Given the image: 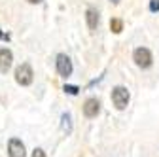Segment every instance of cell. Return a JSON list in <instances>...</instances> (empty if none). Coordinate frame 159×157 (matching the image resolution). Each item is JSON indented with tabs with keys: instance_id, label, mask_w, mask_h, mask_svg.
Instances as JSON below:
<instances>
[{
	"instance_id": "1",
	"label": "cell",
	"mask_w": 159,
	"mask_h": 157,
	"mask_svg": "<svg viewBox=\"0 0 159 157\" xmlns=\"http://www.w3.org/2000/svg\"><path fill=\"white\" fill-rule=\"evenodd\" d=\"M112 102L117 110H125L129 104V91L123 85H117L112 89Z\"/></svg>"
},
{
	"instance_id": "2",
	"label": "cell",
	"mask_w": 159,
	"mask_h": 157,
	"mask_svg": "<svg viewBox=\"0 0 159 157\" xmlns=\"http://www.w3.org/2000/svg\"><path fill=\"white\" fill-rule=\"evenodd\" d=\"M133 61L136 63V66H140V68H150L152 63H153V59H152V53L148 47H136L133 51Z\"/></svg>"
},
{
	"instance_id": "3",
	"label": "cell",
	"mask_w": 159,
	"mask_h": 157,
	"mask_svg": "<svg viewBox=\"0 0 159 157\" xmlns=\"http://www.w3.org/2000/svg\"><path fill=\"white\" fill-rule=\"evenodd\" d=\"M32 80H34V72H32V68H30L29 63L17 66V70H15V82L19 85H30Z\"/></svg>"
},
{
	"instance_id": "4",
	"label": "cell",
	"mask_w": 159,
	"mask_h": 157,
	"mask_svg": "<svg viewBox=\"0 0 159 157\" xmlns=\"http://www.w3.org/2000/svg\"><path fill=\"white\" fill-rule=\"evenodd\" d=\"M57 72L63 78H68L72 74V61H70L68 55H65V53L57 55Z\"/></svg>"
},
{
	"instance_id": "5",
	"label": "cell",
	"mask_w": 159,
	"mask_h": 157,
	"mask_svg": "<svg viewBox=\"0 0 159 157\" xmlns=\"http://www.w3.org/2000/svg\"><path fill=\"white\" fill-rule=\"evenodd\" d=\"M8 155L10 157H25V144L19 138H10V142H8Z\"/></svg>"
},
{
	"instance_id": "6",
	"label": "cell",
	"mask_w": 159,
	"mask_h": 157,
	"mask_svg": "<svg viewBox=\"0 0 159 157\" xmlns=\"http://www.w3.org/2000/svg\"><path fill=\"white\" fill-rule=\"evenodd\" d=\"M98 112H101V102L97 99H87L84 104V115L85 117H97Z\"/></svg>"
},
{
	"instance_id": "7",
	"label": "cell",
	"mask_w": 159,
	"mask_h": 157,
	"mask_svg": "<svg viewBox=\"0 0 159 157\" xmlns=\"http://www.w3.org/2000/svg\"><path fill=\"white\" fill-rule=\"evenodd\" d=\"M11 61H13L11 51L6 49V47H2V49H0V72L6 74V72L11 68Z\"/></svg>"
},
{
	"instance_id": "8",
	"label": "cell",
	"mask_w": 159,
	"mask_h": 157,
	"mask_svg": "<svg viewBox=\"0 0 159 157\" xmlns=\"http://www.w3.org/2000/svg\"><path fill=\"white\" fill-rule=\"evenodd\" d=\"M85 19H87V27H89L91 30H95V29L98 27V11H97L95 8H89V10L85 11Z\"/></svg>"
},
{
	"instance_id": "9",
	"label": "cell",
	"mask_w": 159,
	"mask_h": 157,
	"mask_svg": "<svg viewBox=\"0 0 159 157\" xmlns=\"http://www.w3.org/2000/svg\"><path fill=\"white\" fill-rule=\"evenodd\" d=\"M61 127H63V131L66 132V134H70L72 132V117H70V114H63L61 115Z\"/></svg>"
},
{
	"instance_id": "10",
	"label": "cell",
	"mask_w": 159,
	"mask_h": 157,
	"mask_svg": "<svg viewBox=\"0 0 159 157\" xmlns=\"http://www.w3.org/2000/svg\"><path fill=\"white\" fill-rule=\"evenodd\" d=\"M110 29H112V32L119 34L123 30V21H121V19H112V21H110Z\"/></svg>"
},
{
	"instance_id": "11",
	"label": "cell",
	"mask_w": 159,
	"mask_h": 157,
	"mask_svg": "<svg viewBox=\"0 0 159 157\" xmlns=\"http://www.w3.org/2000/svg\"><path fill=\"white\" fill-rule=\"evenodd\" d=\"M65 91H66L68 95H78V91H80V89H78L76 85H65Z\"/></svg>"
},
{
	"instance_id": "12",
	"label": "cell",
	"mask_w": 159,
	"mask_h": 157,
	"mask_svg": "<svg viewBox=\"0 0 159 157\" xmlns=\"http://www.w3.org/2000/svg\"><path fill=\"white\" fill-rule=\"evenodd\" d=\"M150 11H159V0H150Z\"/></svg>"
},
{
	"instance_id": "13",
	"label": "cell",
	"mask_w": 159,
	"mask_h": 157,
	"mask_svg": "<svg viewBox=\"0 0 159 157\" xmlns=\"http://www.w3.org/2000/svg\"><path fill=\"white\" fill-rule=\"evenodd\" d=\"M32 157H46V153H44L42 148H36V150L32 151Z\"/></svg>"
},
{
	"instance_id": "14",
	"label": "cell",
	"mask_w": 159,
	"mask_h": 157,
	"mask_svg": "<svg viewBox=\"0 0 159 157\" xmlns=\"http://www.w3.org/2000/svg\"><path fill=\"white\" fill-rule=\"evenodd\" d=\"M0 40H10V36H8V34H2V32H0Z\"/></svg>"
},
{
	"instance_id": "15",
	"label": "cell",
	"mask_w": 159,
	"mask_h": 157,
	"mask_svg": "<svg viewBox=\"0 0 159 157\" xmlns=\"http://www.w3.org/2000/svg\"><path fill=\"white\" fill-rule=\"evenodd\" d=\"M27 2H30V4H40L42 0H27Z\"/></svg>"
},
{
	"instance_id": "16",
	"label": "cell",
	"mask_w": 159,
	"mask_h": 157,
	"mask_svg": "<svg viewBox=\"0 0 159 157\" xmlns=\"http://www.w3.org/2000/svg\"><path fill=\"white\" fill-rule=\"evenodd\" d=\"M110 2H112V4H119V0H110Z\"/></svg>"
}]
</instances>
